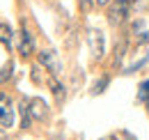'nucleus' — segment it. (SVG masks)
<instances>
[{
    "label": "nucleus",
    "mask_w": 149,
    "mask_h": 140,
    "mask_svg": "<svg viewBox=\"0 0 149 140\" xmlns=\"http://www.w3.org/2000/svg\"><path fill=\"white\" fill-rule=\"evenodd\" d=\"M133 5H135V0H115V2H112V7H110V12H108V21H110L112 25L124 23Z\"/></svg>",
    "instance_id": "f257e3e1"
},
{
    "label": "nucleus",
    "mask_w": 149,
    "mask_h": 140,
    "mask_svg": "<svg viewBox=\"0 0 149 140\" xmlns=\"http://www.w3.org/2000/svg\"><path fill=\"white\" fill-rule=\"evenodd\" d=\"M39 64L48 71V74H55V76L62 74V62L57 60V53L51 51V48H46V51L39 53Z\"/></svg>",
    "instance_id": "f03ea898"
},
{
    "label": "nucleus",
    "mask_w": 149,
    "mask_h": 140,
    "mask_svg": "<svg viewBox=\"0 0 149 140\" xmlns=\"http://www.w3.org/2000/svg\"><path fill=\"white\" fill-rule=\"evenodd\" d=\"M87 41H90L92 55L96 57V60H101L103 53H106V39H103V32L96 30V28H90V30H87Z\"/></svg>",
    "instance_id": "7ed1b4c3"
},
{
    "label": "nucleus",
    "mask_w": 149,
    "mask_h": 140,
    "mask_svg": "<svg viewBox=\"0 0 149 140\" xmlns=\"http://www.w3.org/2000/svg\"><path fill=\"white\" fill-rule=\"evenodd\" d=\"M12 124H14V108H12V99H9L5 92H0V126L9 129Z\"/></svg>",
    "instance_id": "20e7f679"
},
{
    "label": "nucleus",
    "mask_w": 149,
    "mask_h": 140,
    "mask_svg": "<svg viewBox=\"0 0 149 140\" xmlns=\"http://www.w3.org/2000/svg\"><path fill=\"white\" fill-rule=\"evenodd\" d=\"M28 106H30V115H32V120L44 122V120L48 117V106L44 104V99L35 97V99H30V101H28Z\"/></svg>",
    "instance_id": "39448f33"
},
{
    "label": "nucleus",
    "mask_w": 149,
    "mask_h": 140,
    "mask_svg": "<svg viewBox=\"0 0 149 140\" xmlns=\"http://www.w3.org/2000/svg\"><path fill=\"white\" fill-rule=\"evenodd\" d=\"M35 51V41H32V35L28 32V30H23L21 32V44H19V53L23 57H30Z\"/></svg>",
    "instance_id": "423d86ee"
},
{
    "label": "nucleus",
    "mask_w": 149,
    "mask_h": 140,
    "mask_svg": "<svg viewBox=\"0 0 149 140\" xmlns=\"http://www.w3.org/2000/svg\"><path fill=\"white\" fill-rule=\"evenodd\" d=\"M46 83H48L51 92L55 94V99H57V101H62V99H64V85H62V83L57 80V76H55V74H48V76H46Z\"/></svg>",
    "instance_id": "0eeeda50"
},
{
    "label": "nucleus",
    "mask_w": 149,
    "mask_h": 140,
    "mask_svg": "<svg viewBox=\"0 0 149 140\" xmlns=\"http://www.w3.org/2000/svg\"><path fill=\"white\" fill-rule=\"evenodd\" d=\"M30 120H32V115H30V106H28V101H23V104H21V126L28 129V126H30Z\"/></svg>",
    "instance_id": "6e6552de"
},
{
    "label": "nucleus",
    "mask_w": 149,
    "mask_h": 140,
    "mask_svg": "<svg viewBox=\"0 0 149 140\" xmlns=\"http://www.w3.org/2000/svg\"><path fill=\"white\" fill-rule=\"evenodd\" d=\"M0 41H2L5 46L12 44V28H9L7 23H0Z\"/></svg>",
    "instance_id": "1a4fd4ad"
},
{
    "label": "nucleus",
    "mask_w": 149,
    "mask_h": 140,
    "mask_svg": "<svg viewBox=\"0 0 149 140\" xmlns=\"http://www.w3.org/2000/svg\"><path fill=\"white\" fill-rule=\"evenodd\" d=\"M12 74H14V62H7L2 67V71H0V83H7L12 78Z\"/></svg>",
    "instance_id": "9d476101"
},
{
    "label": "nucleus",
    "mask_w": 149,
    "mask_h": 140,
    "mask_svg": "<svg viewBox=\"0 0 149 140\" xmlns=\"http://www.w3.org/2000/svg\"><path fill=\"white\" fill-rule=\"evenodd\" d=\"M108 80H110V78H108V76H103V78H99V80H96V85H94V94H101V92H103V90H106V85H108Z\"/></svg>",
    "instance_id": "9b49d317"
},
{
    "label": "nucleus",
    "mask_w": 149,
    "mask_h": 140,
    "mask_svg": "<svg viewBox=\"0 0 149 140\" xmlns=\"http://www.w3.org/2000/svg\"><path fill=\"white\" fill-rule=\"evenodd\" d=\"M124 51H126V41H122V44L115 48V64H119V62H122V57H124Z\"/></svg>",
    "instance_id": "f8f14e48"
},
{
    "label": "nucleus",
    "mask_w": 149,
    "mask_h": 140,
    "mask_svg": "<svg viewBox=\"0 0 149 140\" xmlns=\"http://www.w3.org/2000/svg\"><path fill=\"white\" fill-rule=\"evenodd\" d=\"M147 97H149V80H145V83L140 85V92H138V99H140V101H147Z\"/></svg>",
    "instance_id": "ddd939ff"
},
{
    "label": "nucleus",
    "mask_w": 149,
    "mask_h": 140,
    "mask_svg": "<svg viewBox=\"0 0 149 140\" xmlns=\"http://www.w3.org/2000/svg\"><path fill=\"white\" fill-rule=\"evenodd\" d=\"M94 2H96V0H78V5H80V12H90Z\"/></svg>",
    "instance_id": "4468645a"
},
{
    "label": "nucleus",
    "mask_w": 149,
    "mask_h": 140,
    "mask_svg": "<svg viewBox=\"0 0 149 140\" xmlns=\"http://www.w3.org/2000/svg\"><path fill=\"white\" fill-rule=\"evenodd\" d=\"M138 41H140V44L149 41V32H140V35H138Z\"/></svg>",
    "instance_id": "2eb2a0df"
},
{
    "label": "nucleus",
    "mask_w": 149,
    "mask_h": 140,
    "mask_svg": "<svg viewBox=\"0 0 149 140\" xmlns=\"http://www.w3.org/2000/svg\"><path fill=\"white\" fill-rule=\"evenodd\" d=\"M122 138H124V140H135V138L129 133V131H122Z\"/></svg>",
    "instance_id": "dca6fc26"
},
{
    "label": "nucleus",
    "mask_w": 149,
    "mask_h": 140,
    "mask_svg": "<svg viewBox=\"0 0 149 140\" xmlns=\"http://www.w3.org/2000/svg\"><path fill=\"white\" fill-rule=\"evenodd\" d=\"M96 5L99 7H106V5H110V0H96Z\"/></svg>",
    "instance_id": "f3484780"
},
{
    "label": "nucleus",
    "mask_w": 149,
    "mask_h": 140,
    "mask_svg": "<svg viewBox=\"0 0 149 140\" xmlns=\"http://www.w3.org/2000/svg\"><path fill=\"white\" fill-rule=\"evenodd\" d=\"M101 140H115V138H112V136H106V138H101Z\"/></svg>",
    "instance_id": "a211bd4d"
},
{
    "label": "nucleus",
    "mask_w": 149,
    "mask_h": 140,
    "mask_svg": "<svg viewBox=\"0 0 149 140\" xmlns=\"http://www.w3.org/2000/svg\"><path fill=\"white\" fill-rule=\"evenodd\" d=\"M145 104H147V108H149V97H147V101H145Z\"/></svg>",
    "instance_id": "6ab92c4d"
}]
</instances>
